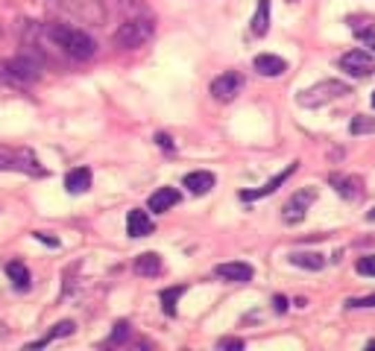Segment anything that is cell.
<instances>
[{
    "mask_svg": "<svg viewBox=\"0 0 375 351\" xmlns=\"http://www.w3.org/2000/svg\"><path fill=\"white\" fill-rule=\"evenodd\" d=\"M47 35H50V41L62 50V53H68L71 59H77V61H85V59H91L97 53V41L85 30L65 27V23H50Z\"/></svg>",
    "mask_w": 375,
    "mask_h": 351,
    "instance_id": "obj_1",
    "label": "cell"
},
{
    "mask_svg": "<svg viewBox=\"0 0 375 351\" xmlns=\"http://www.w3.org/2000/svg\"><path fill=\"white\" fill-rule=\"evenodd\" d=\"M349 91H352V88H349L343 79H322L317 85L305 88V91H299L296 103L302 108H320V106L331 103V99H337V97H346Z\"/></svg>",
    "mask_w": 375,
    "mask_h": 351,
    "instance_id": "obj_2",
    "label": "cell"
},
{
    "mask_svg": "<svg viewBox=\"0 0 375 351\" xmlns=\"http://www.w3.org/2000/svg\"><path fill=\"white\" fill-rule=\"evenodd\" d=\"M0 170H18L27 176H44L39 155L27 146H0Z\"/></svg>",
    "mask_w": 375,
    "mask_h": 351,
    "instance_id": "obj_3",
    "label": "cell"
},
{
    "mask_svg": "<svg viewBox=\"0 0 375 351\" xmlns=\"http://www.w3.org/2000/svg\"><path fill=\"white\" fill-rule=\"evenodd\" d=\"M153 32H156V23L149 18H127L115 32V44L123 50H135L153 39Z\"/></svg>",
    "mask_w": 375,
    "mask_h": 351,
    "instance_id": "obj_4",
    "label": "cell"
},
{
    "mask_svg": "<svg viewBox=\"0 0 375 351\" xmlns=\"http://www.w3.org/2000/svg\"><path fill=\"white\" fill-rule=\"evenodd\" d=\"M0 70H3V77H6V79L27 85V82H35V79H39L42 65H39L35 59H30V56H18V59L3 61V65H0Z\"/></svg>",
    "mask_w": 375,
    "mask_h": 351,
    "instance_id": "obj_5",
    "label": "cell"
},
{
    "mask_svg": "<svg viewBox=\"0 0 375 351\" xmlns=\"http://www.w3.org/2000/svg\"><path fill=\"white\" fill-rule=\"evenodd\" d=\"M314 199H317L314 187H302V191H296L291 199H287V205H284V211H282V220H284L287 225L302 222L305 214H308V208L314 205Z\"/></svg>",
    "mask_w": 375,
    "mask_h": 351,
    "instance_id": "obj_6",
    "label": "cell"
},
{
    "mask_svg": "<svg viewBox=\"0 0 375 351\" xmlns=\"http://www.w3.org/2000/svg\"><path fill=\"white\" fill-rule=\"evenodd\" d=\"M340 70H346L355 79H367L375 73V56H369L367 50H349L340 56Z\"/></svg>",
    "mask_w": 375,
    "mask_h": 351,
    "instance_id": "obj_7",
    "label": "cell"
},
{
    "mask_svg": "<svg viewBox=\"0 0 375 351\" xmlns=\"http://www.w3.org/2000/svg\"><path fill=\"white\" fill-rule=\"evenodd\" d=\"M241 88H244V77L237 70H226V73H220V77L211 82V97L217 99V103H232V99L241 94Z\"/></svg>",
    "mask_w": 375,
    "mask_h": 351,
    "instance_id": "obj_8",
    "label": "cell"
},
{
    "mask_svg": "<svg viewBox=\"0 0 375 351\" xmlns=\"http://www.w3.org/2000/svg\"><path fill=\"white\" fill-rule=\"evenodd\" d=\"M299 170V161H293V164H287V170H282L279 176H273V179L267 182V184H261V187H255V191H244L241 193V199L244 202H255V199H261V196H270V193H276L279 187L291 179V176Z\"/></svg>",
    "mask_w": 375,
    "mask_h": 351,
    "instance_id": "obj_9",
    "label": "cell"
},
{
    "mask_svg": "<svg viewBox=\"0 0 375 351\" xmlns=\"http://www.w3.org/2000/svg\"><path fill=\"white\" fill-rule=\"evenodd\" d=\"M214 275L223 281H232V284H246V281H253V267L244 260H229V263H217Z\"/></svg>",
    "mask_w": 375,
    "mask_h": 351,
    "instance_id": "obj_10",
    "label": "cell"
},
{
    "mask_svg": "<svg viewBox=\"0 0 375 351\" xmlns=\"http://www.w3.org/2000/svg\"><path fill=\"white\" fill-rule=\"evenodd\" d=\"M331 187L337 193H340L343 199H349V202H355V199L364 196V182L358 179V176H346V173H331Z\"/></svg>",
    "mask_w": 375,
    "mask_h": 351,
    "instance_id": "obj_11",
    "label": "cell"
},
{
    "mask_svg": "<svg viewBox=\"0 0 375 351\" xmlns=\"http://www.w3.org/2000/svg\"><path fill=\"white\" fill-rule=\"evenodd\" d=\"M179 191L176 187H158V191L149 196V202H147V208L153 211V214H165V211H170L173 205H179Z\"/></svg>",
    "mask_w": 375,
    "mask_h": 351,
    "instance_id": "obj_12",
    "label": "cell"
},
{
    "mask_svg": "<svg viewBox=\"0 0 375 351\" xmlns=\"http://www.w3.org/2000/svg\"><path fill=\"white\" fill-rule=\"evenodd\" d=\"M153 220H149L147 211L141 208H132L129 214H127V234L129 237H147V234H153Z\"/></svg>",
    "mask_w": 375,
    "mask_h": 351,
    "instance_id": "obj_13",
    "label": "cell"
},
{
    "mask_svg": "<svg viewBox=\"0 0 375 351\" xmlns=\"http://www.w3.org/2000/svg\"><path fill=\"white\" fill-rule=\"evenodd\" d=\"M132 269H135V275H141V278H156V275H161V269H165V263H161L158 252H144L135 258Z\"/></svg>",
    "mask_w": 375,
    "mask_h": 351,
    "instance_id": "obj_14",
    "label": "cell"
},
{
    "mask_svg": "<svg viewBox=\"0 0 375 351\" xmlns=\"http://www.w3.org/2000/svg\"><path fill=\"white\" fill-rule=\"evenodd\" d=\"M182 184L191 191L194 196H205L211 187H214V173H208V170H194V173H188Z\"/></svg>",
    "mask_w": 375,
    "mask_h": 351,
    "instance_id": "obj_15",
    "label": "cell"
},
{
    "mask_svg": "<svg viewBox=\"0 0 375 351\" xmlns=\"http://www.w3.org/2000/svg\"><path fill=\"white\" fill-rule=\"evenodd\" d=\"M6 275H9V281H12V287H15L18 293H27L33 287V275H30L24 260H9L6 263Z\"/></svg>",
    "mask_w": 375,
    "mask_h": 351,
    "instance_id": "obj_16",
    "label": "cell"
},
{
    "mask_svg": "<svg viewBox=\"0 0 375 351\" xmlns=\"http://www.w3.org/2000/svg\"><path fill=\"white\" fill-rule=\"evenodd\" d=\"M253 68L261 73V77H282V73L287 70V61L282 56H273V53H261L255 56Z\"/></svg>",
    "mask_w": 375,
    "mask_h": 351,
    "instance_id": "obj_17",
    "label": "cell"
},
{
    "mask_svg": "<svg viewBox=\"0 0 375 351\" xmlns=\"http://www.w3.org/2000/svg\"><path fill=\"white\" fill-rule=\"evenodd\" d=\"M349 30H352L364 44H369L375 53V21L369 15H352L349 18Z\"/></svg>",
    "mask_w": 375,
    "mask_h": 351,
    "instance_id": "obj_18",
    "label": "cell"
},
{
    "mask_svg": "<svg viewBox=\"0 0 375 351\" xmlns=\"http://www.w3.org/2000/svg\"><path fill=\"white\" fill-rule=\"evenodd\" d=\"M91 170L89 167H77V170H71L68 176H65V191L68 193H73V196H80V193H85L91 187Z\"/></svg>",
    "mask_w": 375,
    "mask_h": 351,
    "instance_id": "obj_19",
    "label": "cell"
},
{
    "mask_svg": "<svg viewBox=\"0 0 375 351\" xmlns=\"http://www.w3.org/2000/svg\"><path fill=\"white\" fill-rule=\"evenodd\" d=\"M65 3L85 21H91V23L103 21V6H100V0H65Z\"/></svg>",
    "mask_w": 375,
    "mask_h": 351,
    "instance_id": "obj_20",
    "label": "cell"
},
{
    "mask_svg": "<svg viewBox=\"0 0 375 351\" xmlns=\"http://www.w3.org/2000/svg\"><path fill=\"white\" fill-rule=\"evenodd\" d=\"M249 30H253V35H267L270 30V0H258V9H255V15L253 21H249Z\"/></svg>",
    "mask_w": 375,
    "mask_h": 351,
    "instance_id": "obj_21",
    "label": "cell"
},
{
    "mask_svg": "<svg viewBox=\"0 0 375 351\" xmlns=\"http://www.w3.org/2000/svg\"><path fill=\"white\" fill-rule=\"evenodd\" d=\"M73 331H77V325H73L71 319H65V322H56L53 328H50V334L47 336H42V340H35V343H30L27 348H44L47 343H53V340H59V336H71Z\"/></svg>",
    "mask_w": 375,
    "mask_h": 351,
    "instance_id": "obj_22",
    "label": "cell"
},
{
    "mask_svg": "<svg viewBox=\"0 0 375 351\" xmlns=\"http://www.w3.org/2000/svg\"><path fill=\"white\" fill-rule=\"evenodd\" d=\"M291 263L299 269H311V272H320L322 267H326V258L317 255V252H293L291 255Z\"/></svg>",
    "mask_w": 375,
    "mask_h": 351,
    "instance_id": "obj_23",
    "label": "cell"
},
{
    "mask_svg": "<svg viewBox=\"0 0 375 351\" xmlns=\"http://www.w3.org/2000/svg\"><path fill=\"white\" fill-rule=\"evenodd\" d=\"M182 293H185V287L179 284V287H167V290H161V305H165V313L167 316H176V302L182 298Z\"/></svg>",
    "mask_w": 375,
    "mask_h": 351,
    "instance_id": "obj_24",
    "label": "cell"
},
{
    "mask_svg": "<svg viewBox=\"0 0 375 351\" xmlns=\"http://www.w3.org/2000/svg\"><path fill=\"white\" fill-rule=\"evenodd\" d=\"M349 132H352V135H372L375 132V117H369V115L352 117V123H349Z\"/></svg>",
    "mask_w": 375,
    "mask_h": 351,
    "instance_id": "obj_25",
    "label": "cell"
},
{
    "mask_svg": "<svg viewBox=\"0 0 375 351\" xmlns=\"http://www.w3.org/2000/svg\"><path fill=\"white\" fill-rule=\"evenodd\" d=\"M129 331H132V328H129V322H123V319H120V322L115 325V334L109 336V345H123V343L129 340Z\"/></svg>",
    "mask_w": 375,
    "mask_h": 351,
    "instance_id": "obj_26",
    "label": "cell"
},
{
    "mask_svg": "<svg viewBox=\"0 0 375 351\" xmlns=\"http://www.w3.org/2000/svg\"><path fill=\"white\" fill-rule=\"evenodd\" d=\"M355 269L360 275H375V255H364L358 263H355Z\"/></svg>",
    "mask_w": 375,
    "mask_h": 351,
    "instance_id": "obj_27",
    "label": "cell"
},
{
    "mask_svg": "<svg viewBox=\"0 0 375 351\" xmlns=\"http://www.w3.org/2000/svg\"><path fill=\"white\" fill-rule=\"evenodd\" d=\"M217 348H232V351H241L244 348V340H237V336H223V340H217Z\"/></svg>",
    "mask_w": 375,
    "mask_h": 351,
    "instance_id": "obj_28",
    "label": "cell"
},
{
    "mask_svg": "<svg viewBox=\"0 0 375 351\" xmlns=\"http://www.w3.org/2000/svg\"><path fill=\"white\" fill-rule=\"evenodd\" d=\"M349 307H375V293L367 298H349Z\"/></svg>",
    "mask_w": 375,
    "mask_h": 351,
    "instance_id": "obj_29",
    "label": "cell"
},
{
    "mask_svg": "<svg viewBox=\"0 0 375 351\" xmlns=\"http://www.w3.org/2000/svg\"><path fill=\"white\" fill-rule=\"evenodd\" d=\"M156 141H158V146H161V149H167V153L173 149V141H170V137H167L165 132H158V135H156Z\"/></svg>",
    "mask_w": 375,
    "mask_h": 351,
    "instance_id": "obj_30",
    "label": "cell"
},
{
    "mask_svg": "<svg viewBox=\"0 0 375 351\" xmlns=\"http://www.w3.org/2000/svg\"><path fill=\"white\" fill-rule=\"evenodd\" d=\"M35 240H44L47 246H59V240H56V237H50V234H44V231H39V234H35Z\"/></svg>",
    "mask_w": 375,
    "mask_h": 351,
    "instance_id": "obj_31",
    "label": "cell"
},
{
    "mask_svg": "<svg viewBox=\"0 0 375 351\" xmlns=\"http://www.w3.org/2000/svg\"><path fill=\"white\" fill-rule=\"evenodd\" d=\"M273 305H276V313H284V310H287V298H284V296H276V298H273Z\"/></svg>",
    "mask_w": 375,
    "mask_h": 351,
    "instance_id": "obj_32",
    "label": "cell"
},
{
    "mask_svg": "<svg viewBox=\"0 0 375 351\" xmlns=\"http://www.w3.org/2000/svg\"><path fill=\"white\" fill-rule=\"evenodd\" d=\"M367 220H369V222H375V208H372V211H369V214H367Z\"/></svg>",
    "mask_w": 375,
    "mask_h": 351,
    "instance_id": "obj_33",
    "label": "cell"
},
{
    "mask_svg": "<svg viewBox=\"0 0 375 351\" xmlns=\"http://www.w3.org/2000/svg\"><path fill=\"white\" fill-rule=\"evenodd\" d=\"M372 108H375V91H372Z\"/></svg>",
    "mask_w": 375,
    "mask_h": 351,
    "instance_id": "obj_34",
    "label": "cell"
}]
</instances>
